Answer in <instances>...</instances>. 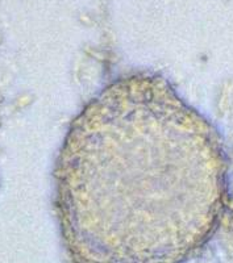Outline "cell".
Returning a JSON list of instances; mask_svg holds the SVG:
<instances>
[{"instance_id":"cell-3","label":"cell","mask_w":233,"mask_h":263,"mask_svg":"<svg viewBox=\"0 0 233 263\" xmlns=\"http://www.w3.org/2000/svg\"><path fill=\"white\" fill-rule=\"evenodd\" d=\"M0 41H2V40H0Z\"/></svg>"},{"instance_id":"cell-2","label":"cell","mask_w":233,"mask_h":263,"mask_svg":"<svg viewBox=\"0 0 233 263\" xmlns=\"http://www.w3.org/2000/svg\"><path fill=\"white\" fill-rule=\"evenodd\" d=\"M0 126H2V123H0Z\"/></svg>"},{"instance_id":"cell-1","label":"cell","mask_w":233,"mask_h":263,"mask_svg":"<svg viewBox=\"0 0 233 263\" xmlns=\"http://www.w3.org/2000/svg\"><path fill=\"white\" fill-rule=\"evenodd\" d=\"M2 103H3V96L0 95V104H2Z\"/></svg>"}]
</instances>
